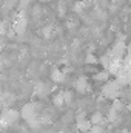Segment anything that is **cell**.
<instances>
[{"instance_id": "cell-1", "label": "cell", "mask_w": 131, "mask_h": 133, "mask_svg": "<svg viewBox=\"0 0 131 133\" xmlns=\"http://www.w3.org/2000/svg\"><path fill=\"white\" fill-rule=\"evenodd\" d=\"M120 93H122V85H120L116 79H111V81L105 82V85L102 87V95H103L106 99H111V101L119 99Z\"/></svg>"}, {"instance_id": "cell-2", "label": "cell", "mask_w": 131, "mask_h": 133, "mask_svg": "<svg viewBox=\"0 0 131 133\" xmlns=\"http://www.w3.org/2000/svg\"><path fill=\"white\" fill-rule=\"evenodd\" d=\"M20 116H22V118H23L26 122H30V124H34V122L37 121V118H39L37 105H35L34 102L25 104V105H23V108H22V111H20Z\"/></svg>"}, {"instance_id": "cell-3", "label": "cell", "mask_w": 131, "mask_h": 133, "mask_svg": "<svg viewBox=\"0 0 131 133\" xmlns=\"http://www.w3.org/2000/svg\"><path fill=\"white\" fill-rule=\"evenodd\" d=\"M125 53H127V45L122 42V40H119V42H116L114 45H113V48L110 50V57L111 59H114V61H122L123 57H125Z\"/></svg>"}, {"instance_id": "cell-4", "label": "cell", "mask_w": 131, "mask_h": 133, "mask_svg": "<svg viewBox=\"0 0 131 133\" xmlns=\"http://www.w3.org/2000/svg\"><path fill=\"white\" fill-rule=\"evenodd\" d=\"M19 116H20L19 111H16V110H12V108H6V110H3V113L0 115V122H2L3 125L9 127V125H12V124L19 119Z\"/></svg>"}, {"instance_id": "cell-5", "label": "cell", "mask_w": 131, "mask_h": 133, "mask_svg": "<svg viewBox=\"0 0 131 133\" xmlns=\"http://www.w3.org/2000/svg\"><path fill=\"white\" fill-rule=\"evenodd\" d=\"M26 28H28V20H26V17L19 16V17L14 20V23H12V34L22 36V34H25Z\"/></svg>"}, {"instance_id": "cell-6", "label": "cell", "mask_w": 131, "mask_h": 133, "mask_svg": "<svg viewBox=\"0 0 131 133\" xmlns=\"http://www.w3.org/2000/svg\"><path fill=\"white\" fill-rule=\"evenodd\" d=\"M77 129H79L82 133H88L90 132V129H91V122H90V119H86L85 115H82V113L77 116Z\"/></svg>"}, {"instance_id": "cell-7", "label": "cell", "mask_w": 131, "mask_h": 133, "mask_svg": "<svg viewBox=\"0 0 131 133\" xmlns=\"http://www.w3.org/2000/svg\"><path fill=\"white\" fill-rule=\"evenodd\" d=\"M106 71L110 73V76L113 74V76H119L120 74V71H122V61H114V59H111V62H110V65L106 68Z\"/></svg>"}, {"instance_id": "cell-8", "label": "cell", "mask_w": 131, "mask_h": 133, "mask_svg": "<svg viewBox=\"0 0 131 133\" xmlns=\"http://www.w3.org/2000/svg\"><path fill=\"white\" fill-rule=\"evenodd\" d=\"M74 88L79 91V93H85L90 87H88V79L85 77V76H80L77 81H76V84H74Z\"/></svg>"}, {"instance_id": "cell-9", "label": "cell", "mask_w": 131, "mask_h": 133, "mask_svg": "<svg viewBox=\"0 0 131 133\" xmlns=\"http://www.w3.org/2000/svg\"><path fill=\"white\" fill-rule=\"evenodd\" d=\"M51 79H53L54 82L60 84V82H63V81H65V73H63L60 68H54V70L51 71Z\"/></svg>"}, {"instance_id": "cell-10", "label": "cell", "mask_w": 131, "mask_h": 133, "mask_svg": "<svg viewBox=\"0 0 131 133\" xmlns=\"http://www.w3.org/2000/svg\"><path fill=\"white\" fill-rule=\"evenodd\" d=\"M90 122H91V125H102L103 127V124L106 122V119L103 118V115L102 113H94L91 118H90Z\"/></svg>"}, {"instance_id": "cell-11", "label": "cell", "mask_w": 131, "mask_h": 133, "mask_svg": "<svg viewBox=\"0 0 131 133\" xmlns=\"http://www.w3.org/2000/svg\"><path fill=\"white\" fill-rule=\"evenodd\" d=\"M94 79H96V82H108L110 81V73L106 70H103L97 74H94Z\"/></svg>"}, {"instance_id": "cell-12", "label": "cell", "mask_w": 131, "mask_h": 133, "mask_svg": "<svg viewBox=\"0 0 131 133\" xmlns=\"http://www.w3.org/2000/svg\"><path fill=\"white\" fill-rule=\"evenodd\" d=\"M119 119V111H116V110H113V108H110V111H108V118H106V121L108 122H116Z\"/></svg>"}, {"instance_id": "cell-13", "label": "cell", "mask_w": 131, "mask_h": 133, "mask_svg": "<svg viewBox=\"0 0 131 133\" xmlns=\"http://www.w3.org/2000/svg\"><path fill=\"white\" fill-rule=\"evenodd\" d=\"M54 104H56V107H62V105H65L63 91H60V93H57V95L54 96Z\"/></svg>"}, {"instance_id": "cell-14", "label": "cell", "mask_w": 131, "mask_h": 133, "mask_svg": "<svg viewBox=\"0 0 131 133\" xmlns=\"http://www.w3.org/2000/svg\"><path fill=\"white\" fill-rule=\"evenodd\" d=\"M99 62H100V65L106 70V68H108V65H110V62H111V57H110V54L106 53L105 56H102V57L99 59Z\"/></svg>"}, {"instance_id": "cell-15", "label": "cell", "mask_w": 131, "mask_h": 133, "mask_svg": "<svg viewBox=\"0 0 131 133\" xmlns=\"http://www.w3.org/2000/svg\"><path fill=\"white\" fill-rule=\"evenodd\" d=\"M111 108H113V110H116V111H120V110L123 108V104H122L119 99H114V101H113V105H111Z\"/></svg>"}, {"instance_id": "cell-16", "label": "cell", "mask_w": 131, "mask_h": 133, "mask_svg": "<svg viewBox=\"0 0 131 133\" xmlns=\"http://www.w3.org/2000/svg\"><path fill=\"white\" fill-rule=\"evenodd\" d=\"M88 133H105V129L102 125H91V129H90Z\"/></svg>"}, {"instance_id": "cell-17", "label": "cell", "mask_w": 131, "mask_h": 133, "mask_svg": "<svg viewBox=\"0 0 131 133\" xmlns=\"http://www.w3.org/2000/svg\"><path fill=\"white\" fill-rule=\"evenodd\" d=\"M85 61H86V64H99V59H96V56L91 54V53L86 54V59Z\"/></svg>"}, {"instance_id": "cell-18", "label": "cell", "mask_w": 131, "mask_h": 133, "mask_svg": "<svg viewBox=\"0 0 131 133\" xmlns=\"http://www.w3.org/2000/svg\"><path fill=\"white\" fill-rule=\"evenodd\" d=\"M6 33H8L6 23H5V22H0V37H3V36H5Z\"/></svg>"}, {"instance_id": "cell-19", "label": "cell", "mask_w": 131, "mask_h": 133, "mask_svg": "<svg viewBox=\"0 0 131 133\" xmlns=\"http://www.w3.org/2000/svg\"><path fill=\"white\" fill-rule=\"evenodd\" d=\"M63 98H65V104L71 101V91H63Z\"/></svg>"}, {"instance_id": "cell-20", "label": "cell", "mask_w": 131, "mask_h": 133, "mask_svg": "<svg viewBox=\"0 0 131 133\" xmlns=\"http://www.w3.org/2000/svg\"><path fill=\"white\" fill-rule=\"evenodd\" d=\"M30 3H31V0H20V8L23 9V8H26Z\"/></svg>"}, {"instance_id": "cell-21", "label": "cell", "mask_w": 131, "mask_h": 133, "mask_svg": "<svg viewBox=\"0 0 131 133\" xmlns=\"http://www.w3.org/2000/svg\"><path fill=\"white\" fill-rule=\"evenodd\" d=\"M127 54H128V56H131V42L127 45Z\"/></svg>"}, {"instance_id": "cell-22", "label": "cell", "mask_w": 131, "mask_h": 133, "mask_svg": "<svg viewBox=\"0 0 131 133\" xmlns=\"http://www.w3.org/2000/svg\"><path fill=\"white\" fill-rule=\"evenodd\" d=\"M3 64H5V62H3V57L0 56V71H2V68H3Z\"/></svg>"}, {"instance_id": "cell-23", "label": "cell", "mask_w": 131, "mask_h": 133, "mask_svg": "<svg viewBox=\"0 0 131 133\" xmlns=\"http://www.w3.org/2000/svg\"><path fill=\"white\" fill-rule=\"evenodd\" d=\"M82 9V3H77V6H76V11H80Z\"/></svg>"}, {"instance_id": "cell-24", "label": "cell", "mask_w": 131, "mask_h": 133, "mask_svg": "<svg viewBox=\"0 0 131 133\" xmlns=\"http://www.w3.org/2000/svg\"><path fill=\"white\" fill-rule=\"evenodd\" d=\"M3 50V42H2V39H0V51Z\"/></svg>"}, {"instance_id": "cell-25", "label": "cell", "mask_w": 131, "mask_h": 133, "mask_svg": "<svg viewBox=\"0 0 131 133\" xmlns=\"http://www.w3.org/2000/svg\"><path fill=\"white\" fill-rule=\"evenodd\" d=\"M40 3H46V2H49V0H39Z\"/></svg>"}, {"instance_id": "cell-26", "label": "cell", "mask_w": 131, "mask_h": 133, "mask_svg": "<svg viewBox=\"0 0 131 133\" xmlns=\"http://www.w3.org/2000/svg\"><path fill=\"white\" fill-rule=\"evenodd\" d=\"M122 133H131V130H123Z\"/></svg>"}, {"instance_id": "cell-27", "label": "cell", "mask_w": 131, "mask_h": 133, "mask_svg": "<svg viewBox=\"0 0 131 133\" xmlns=\"http://www.w3.org/2000/svg\"><path fill=\"white\" fill-rule=\"evenodd\" d=\"M128 108H130V110H131V104H130V105H128Z\"/></svg>"}]
</instances>
